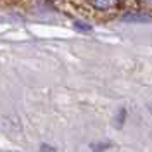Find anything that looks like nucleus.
<instances>
[{
    "label": "nucleus",
    "mask_w": 152,
    "mask_h": 152,
    "mask_svg": "<svg viewBox=\"0 0 152 152\" xmlns=\"http://www.w3.org/2000/svg\"><path fill=\"white\" fill-rule=\"evenodd\" d=\"M149 111H151V114H152V105H149Z\"/></svg>",
    "instance_id": "6"
},
{
    "label": "nucleus",
    "mask_w": 152,
    "mask_h": 152,
    "mask_svg": "<svg viewBox=\"0 0 152 152\" xmlns=\"http://www.w3.org/2000/svg\"><path fill=\"white\" fill-rule=\"evenodd\" d=\"M140 5H142L143 9H147V10H151L152 12V0H137Z\"/></svg>",
    "instance_id": "4"
},
{
    "label": "nucleus",
    "mask_w": 152,
    "mask_h": 152,
    "mask_svg": "<svg viewBox=\"0 0 152 152\" xmlns=\"http://www.w3.org/2000/svg\"><path fill=\"white\" fill-rule=\"evenodd\" d=\"M75 26L78 29H83V31H90V29H92L88 24H83V23H75Z\"/></svg>",
    "instance_id": "5"
},
{
    "label": "nucleus",
    "mask_w": 152,
    "mask_h": 152,
    "mask_svg": "<svg viewBox=\"0 0 152 152\" xmlns=\"http://www.w3.org/2000/svg\"><path fill=\"white\" fill-rule=\"evenodd\" d=\"M124 119H126V109H124V107H121V109H119V113H118V119H116V123H118V126H119V128L123 126Z\"/></svg>",
    "instance_id": "3"
},
{
    "label": "nucleus",
    "mask_w": 152,
    "mask_h": 152,
    "mask_svg": "<svg viewBox=\"0 0 152 152\" xmlns=\"http://www.w3.org/2000/svg\"><path fill=\"white\" fill-rule=\"evenodd\" d=\"M78 10L95 19H107L116 16L121 9V0H71Z\"/></svg>",
    "instance_id": "1"
},
{
    "label": "nucleus",
    "mask_w": 152,
    "mask_h": 152,
    "mask_svg": "<svg viewBox=\"0 0 152 152\" xmlns=\"http://www.w3.org/2000/svg\"><path fill=\"white\" fill-rule=\"evenodd\" d=\"M113 147V143L111 142H104V143H92L90 145V149L94 152H104V151H107V149H111Z\"/></svg>",
    "instance_id": "2"
}]
</instances>
